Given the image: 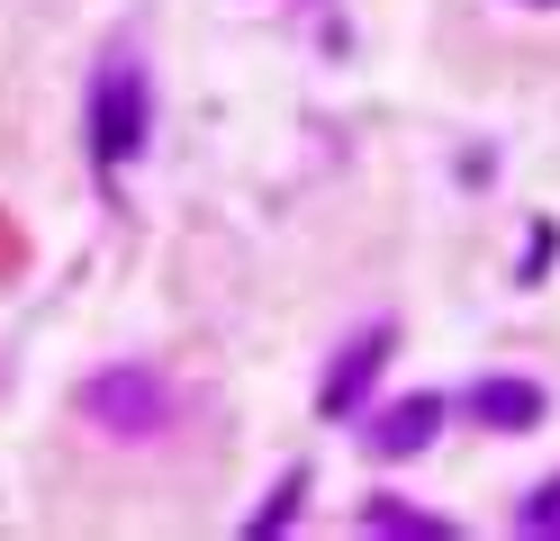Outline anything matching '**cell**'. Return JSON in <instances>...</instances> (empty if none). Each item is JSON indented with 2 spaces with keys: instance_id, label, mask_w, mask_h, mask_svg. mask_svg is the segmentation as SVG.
<instances>
[{
  "instance_id": "52a82bcc",
  "label": "cell",
  "mask_w": 560,
  "mask_h": 541,
  "mask_svg": "<svg viewBox=\"0 0 560 541\" xmlns=\"http://www.w3.org/2000/svg\"><path fill=\"white\" fill-rule=\"evenodd\" d=\"M515 532H542V541H560V479H542L534 496L515 505Z\"/></svg>"
},
{
  "instance_id": "ba28073f",
  "label": "cell",
  "mask_w": 560,
  "mask_h": 541,
  "mask_svg": "<svg viewBox=\"0 0 560 541\" xmlns=\"http://www.w3.org/2000/svg\"><path fill=\"white\" fill-rule=\"evenodd\" d=\"M299 496H307V469H290V479L271 487V505H262V515H254V532H280V524L299 515Z\"/></svg>"
},
{
  "instance_id": "8992f818",
  "label": "cell",
  "mask_w": 560,
  "mask_h": 541,
  "mask_svg": "<svg viewBox=\"0 0 560 541\" xmlns=\"http://www.w3.org/2000/svg\"><path fill=\"white\" fill-rule=\"evenodd\" d=\"M362 532H389V541H452L443 515H416V505H389V496L362 505Z\"/></svg>"
},
{
  "instance_id": "5b68a950",
  "label": "cell",
  "mask_w": 560,
  "mask_h": 541,
  "mask_svg": "<svg viewBox=\"0 0 560 541\" xmlns=\"http://www.w3.org/2000/svg\"><path fill=\"white\" fill-rule=\"evenodd\" d=\"M470 415H479L488 433H534V424H542V388H534V379H479V388H470Z\"/></svg>"
},
{
  "instance_id": "3957f363",
  "label": "cell",
  "mask_w": 560,
  "mask_h": 541,
  "mask_svg": "<svg viewBox=\"0 0 560 541\" xmlns=\"http://www.w3.org/2000/svg\"><path fill=\"white\" fill-rule=\"evenodd\" d=\"M380 361H389V325H371V334H353V343L335 352V371H326V397H317V407H326V415H353Z\"/></svg>"
},
{
  "instance_id": "277c9868",
  "label": "cell",
  "mask_w": 560,
  "mask_h": 541,
  "mask_svg": "<svg viewBox=\"0 0 560 541\" xmlns=\"http://www.w3.org/2000/svg\"><path fill=\"white\" fill-rule=\"evenodd\" d=\"M434 424H443V397H398L389 415H371V451L380 460H407V451L434 443Z\"/></svg>"
},
{
  "instance_id": "7a4b0ae2",
  "label": "cell",
  "mask_w": 560,
  "mask_h": 541,
  "mask_svg": "<svg viewBox=\"0 0 560 541\" xmlns=\"http://www.w3.org/2000/svg\"><path fill=\"white\" fill-rule=\"evenodd\" d=\"M136 144H145V72L118 55L109 72H100V91H91V154L118 172Z\"/></svg>"
},
{
  "instance_id": "6da1fadb",
  "label": "cell",
  "mask_w": 560,
  "mask_h": 541,
  "mask_svg": "<svg viewBox=\"0 0 560 541\" xmlns=\"http://www.w3.org/2000/svg\"><path fill=\"white\" fill-rule=\"evenodd\" d=\"M82 415L91 424H109V433H163L172 424V388L154 379V371H100V379H82Z\"/></svg>"
}]
</instances>
